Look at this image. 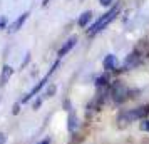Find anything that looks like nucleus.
I'll list each match as a JSON object with an SVG mask.
<instances>
[{
    "mask_svg": "<svg viewBox=\"0 0 149 144\" xmlns=\"http://www.w3.org/2000/svg\"><path fill=\"white\" fill-rule=\"evenodd\" d=\"M29 12H24V14L20 15V17H19V19H17V20L14 22V24H12V25H10V29H8V32H17V30H19V29L22 27V25H24V24H25V20H27L29 19Z\"/></svg>",
    "mask_w": 149,
    "mask_h": 144,
    "instance_id": "obj_7",
    "label": "nucleus"
},
{
    "mask_svg": "<svg viewBox=\"0 0 149 144\" xmlns=\"http://www.w3.org/2000/svg\"><path fill=\"white\" fill-rule=\"evenodd\" d=\"M117 67V59H116V55L109 54L106 55V59H104V69L106 70H114Z\"/></svg>",
    "mask_w": 149,
    "mask_h": 144,
    "instance_id": "obj_8",
    "label": "nucleus"
},
{
    "mask_svg": "<svg viewBox=\"0 0 149 144\" xmlns=\"http://www.w3.org/2000/svg\"><path fill=\"white\" fill-rule=\"evenodd\" d=\"M49 2H50V0H44V5H47Z\"/></svg>",
    "mask_w": 149,
    "mask_h": 144,
    "instance_id": "obj_19",
    "label": "nucleus"
},
{
    "mask_svg": "<svg viewBox=\"0 0 149 144\" xmlns=\"http://www.w3.org/2000/svg\"><path fill=\"white\" fill-rule=\"evenodd\" d=\"M54 92H55V86H50V87H49V89H47V92H45V96H52V94H54Z\"/></svg>",
    "mask_w": 149,
    "mask_h": 144,
    "instance_id": "obj_14",
    "label": "nucleus"
},
{
    "mask_svg": "<svg viewBox=\"0 0 149 144\" xmlns=\"http://www.w3.org/2000/svg\"><path fill=\"white\" fill-rule=\"evenodd\" d=\"M119 8H121L119 5H114V7L109 10V12H106L102 17H99V19H97V20H95L94 24L91 25V29L87 30V34H89V35H95L97 32H101L102 29H106L109 24H111V22L116 19V15L119 14Z\"/></svg>",
    "mask_w": 149,
    "mask_h": 144,
    "instance_id": "obj_1",
    "label": "nucleus"
},
{
    "mask_svg": "<svg viewBox=\"0 0 149 144\" xmlns=\"http://www.w3.org/2000/svg\"><path fill=\"white\" fill-rule=\"evenodd\" d=\"M5 141H7V136L0 132V144H5Z\"/></svg>",
    "mask_w": 149,
    "mask_h": 144,
    "instance_id": "obj_16",
    "label": "nucleus"
},
{
    "mask_svg": "<svg viewBox=\"0 0 149 144\" xmlns=\"http://www.w3.org/2000/svg\"><path fill=\"white\" fill-rule=\"evenodd\" d=\"M148 114H149V107H146V106H142V107H136V109H131V111L122 112L121 116L117 117V122H121L122 126H124V124L132 122V121L144 119Z\"/></svg>",
    "mask_w": 149,
    "mask_h": 144,
    "instance_id": "obj_2",
    "label": "nucleus"
},
{
    "mask_svg": "<svg viewBox=\"0 0 149 144\" xmlns=\"http://www.w3.org/2000/svg\"><path fill=\"white\" fill-rule=\"evenodd\" d=\"M142 61H144V57H142L137 50H134V52H131V54L127 55V59H126V62H124V67L126 69H134V67H137Z\"/></svg>",
    "mask_w": 149,
    "mask_h": 144,
    "instance_id": "obj_5",
    "label": "nucleus"
},
{
    "mask_svg": "<svg viewBox=\"0 0 149 144\" xmlns=\"http://www.w3.org/2000/svg\"><path fill=\"white\" fill-rule=\"evenodd\" d=\"M57 65H59V61H57V62H54V65H52V69H50V72H49L47 76H45V77H44V79H42V81H40V82H39V84H37V86H35L34 89L30 90L29 94H25V96L22 97V99H20V102H22V104H25V102H27V101H29V99H30V97H34L35 94H37V92H39V90H40L42 87H44V86H45V82H47V79H49V77H50V76H52V72H54V70H55V67H57Z\"/></svg>",
    "mask_w": 149,
    "mask_h": 144,
    "instance_id": "obj_4",
    "label": "nucleus"
},
{
    "mask_svg": "<svg viewBox=\"0 0 149 144\" xmlns=\"http://www.w3.org/2000/svg\"><path fill=\"white\" fill-rule=\"evenodd\" d=\"M97 87H101V86H106V84H107V76H101L99 77V79H97Z\"/></svg>",
    "mask_w": 149,
    "mask_h": 144,
    "instance_id": "obj_12",
    "label": "nucleus"
},
{
    "mask_svg": "<svg viewBox=\"0 0 149 144\" xmlns=\"http://www.w3.org/2000/svg\"><path fill=\"white\" fill-rule=\"evenodd\" d=\"M141 131H146V132H149V121H144V122H141Z\"/></svg>",
    "mask_w": 149,
    "mask_h": 144,
    "instance_id": "obj_13",
    "label": "nucleus"
},
{
    "mask_svg": "<svg viewBox=\"0 0 149 144\" xmlns=\"http://www.w3.org/2000/svg\"><path fill=\"white\" fill-rule=\"evenodd\" d=\"M99 3H101V5H104V7H107V5H111V3H112V0H99Z\"/></svg>",
    "mask_w": 149,
    "mask_h": 144,
    "instance_id": "obj_15",
    "label": "nucleus"
},
{
    "mask_svg": "<svg viewBox=\"0 0 149 144\" xmlns=\"http://www.w3.org/2000/svg\"><path fill=\"white\" fill-rule=\"evenodd\" d=\"M111 97L116 104H122L129 99V87L124 82H116L111 87Z\"/></svg>",
    "mask_w": 149,
    "mask_h": 144,
    "instance_id": "obj_3",
    "label": "nucleus"
},
{
    "mask_svg": "<svg viewBox=\"0 0 149 144\" xmlns=\"http://www.w3.org/2000/svg\"><path fill=\"white\" fill-rule=\"evenodd\" d=\"M5 22H7V20H5V17H0V29L5 27Z\"/></svg>",
    "mask_w": 149,
    "mask_h": 144,
    "instance_id": "obj_17",
    "label": "nucleus"
},
{
    "mask_svg": "<svg viewBox=\"0 0 149 144\" xmlns=\"http://www.w3.org/2000/svg\"><path fill=\"white\" fill-rule=\"evenodd\" d=\"M75 44H77V37H75V35H72V37H70V39H69V40L61 47V50H59V57H64L65 54H69V52L74 49Z\"/></svg>",
    "mask_w": 149,
    "mask_h": 144,
    "instance_id": "obj_6",
    "label": "nucleus"
},
{
    "mask_svg": "<svg viewBox=\"0 0 149 144\" xmlns=\"http://www.w3.org/2000/svg\"><path fill=\"white\" fill-rule=\"evenodd\" d=\"M37 144H50V139H44V141H40V143H37Z\"/></svg>",
    "mask_w": 149,
    "mask_h": 144,
    "instance_id": "obj_18",
    "label": "nucleus"
},
{
    "mask_svg": "<svg viewBox=\"0 0 149 144\" xmlns=\"http://www.w3.org/2000/svg\"><path fill=\"white\" fill-rule=\"evenodd\" d=\"M12 72H14V69L10 67V65H3V70H2V77H0V82L2 84H7L8 79L12 77Z\"/></svg>",
    "mask_w": 149,
    "mask_h": 144,
    "instance_id": "obj_10",
    "label": "nucleus"
},
{
    "mask_svg": "<svg viewBox=\"0 0 149 144\" xmlns=\"http://www.w3.org/2000/svg\"><path fill=\"white\" fill-rule=\"evenodd\" d=\"M77 127H79V117L75 116V112H70L69 114V119H67V129L70 132H74Z\"/></svg>",
    "mask_w": 149,
    "mask_h": 144,
    "instance_id": "obj_9",
    "label": "nucleus"
},
{
    "mask_svg": "<svg viewBox=\"0 0 149 144\" xmlns=\"http://www.w3.org/2000/svg\"><path fill=\"white\" fill-rule=\"evenodd\" d=\"M91 19H92V12H89V10H87V12H84V14L79 17V20H77L79 27H86V25L89 24V20H91Z\"/></svg>",
    "mask_w": 149,
    "mask_h": 144,
    "instance_id": "obj_11",
    "label": "nucleus"
}]
</instances>
